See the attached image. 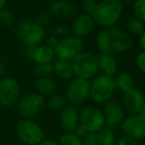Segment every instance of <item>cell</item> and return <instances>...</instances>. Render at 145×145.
<instances>
[{
	"instance_id": "6da1fadb",
	"label": "cell",
	"mask_w": 145,
	"mask_h": 145,
	"mask_svg": "<svg viewBox=\"0 0 145 145\" xmlns=\"http://www.w3.org/2000/svg\"><path fill=\"white\" fill-rule=\"evenodd\" d=\"M96 46L101 54L116 56L132 48L129 34L116 26L103 28L96 37Z\"/></svg>"
},
{
	"instance_id": "7a4b0ae2",
	"label": "cell",
	"mask_w": 145,
	"mask_h": 145,
	"mask_svg": "<svg viewBox=\"0 0 145 145\" xmlns=\"http://www.w3.org/2000/svg\"><path fill=\"white\" fill-rule=\"evenodd\" d=\"M123 13V3L120 0H101L92 13L94 23L103 28L116 26Z\"/></svg>"
},
{
	"instance_id": "3957f363",
	"label": "cell",
	"mask_w": 145,
	"mask_h": 145,
	"mask_svg": "<svg viewBox=\"0 0 145 145\" xmlns=\"http://www.w3.org/2000/svg\"><path fill=\"white\" fill-rule=\"evenodd\" d=\"M16 34L24 47L39 46L46 37L44 27L40 25L36 20H24L20 22L16 29Z\"/></svg>"
},
{
	"instance_id": "277c9868",
	"label": "cell",
	"mask_w": 145,
	"mask_h": 145,
	"mask_svg": "<svg viewBox=\"0 0 145 145\" xmlns=\"http://www.w3.org/2000/svg\"><path fill=\"white\" fill-rule=\"evenodd\" d=\"M116 91L114 77L99 75L90 81V97L97 103H106L111 101Z\"/></svg>"
},
{
	"instance_id": "5b68a950",
	"label": "cell",
	"mask_w": 145,
	"mask_h": 145,
	"mask_svg": "<svg viewBox=\"0 0 145 145\" xmlns=\"http://www.w3.org/2000/svg\"><path fill=\"white\" fill-rule=\"evenodd\" d=\"M71 64L73 73L76 77L90 81L98 75L99 73L98 58L91 52L83 51L71 61Z\"/></svg>"
},
{
	"instance_id": "8992f818",
	"label": "cell",
	"mask_w": 145,
	"mask_h": 145,
	"mask_svg": "<svg viewBox=\"0 0 145 145\" xmlns=\"http://www.w3.org/2000/svg\"><path fill=\"white\" fill-rule=\"evenodd\" d=\"M16 133L25 145H39L46 138L42 126L33 118H22L16 126Z\"/></svg>"
},
{
	"instance_id": "52a82bcc",
	"label": "cell",
	"mask_w": 145,
	"mask_h": 145,
	"mask_svg": "<svg viewBox=\"0 0 145 145\" xmlns=\"http://www.w3.org/2000/svg\"><path fill=\"white\" fill-rule=\"evenodd\" d=\"M46 103L44 97L40 93H30L19 99L16 110L23 118H34L40 112Z\"/></svg>"
},
{
	"instance_id": "ba28073f",
	"label": "cell",
	"mask_w": 145,
	"mask_h": 145,
	"mask_svg": "<svg viewBox=\"0 0 145 145\" xmlns=\"http://www.w3.org/2000/svg\"><path fill=\"white\" fill-rule=\"evenodd\" d=\"M84 51V42L81 38L69 35L61 38L58 45L54 49L56 58L58 60L71 61Z\"/></svg>"
},
{
	"instance_id": "9c48e42d",
	"label": "cell",
	"mask_w": 145,
	"mask_h": 145,
	"mask_svg": "<svg viewBox=\"0 0 145 145\" xmlns=\"http://www.w3.org/2000/svg\"><path fill=\"white\" fill-rule=\"evenodd\" d=\"M64 97L70 105H83L90 97V81L75 77L69 83Z\"/></svg>"
},
{
	"instance_id": "30bf717a",
	"label": "cell",
	"mask_w": 145,
	"mask_h": 145,
	"mask_svg": "<svg viewBox=\"0 0 145 145\" xmlns=\"http://www.w3.org/2000/svg\"><path fill=\"white\" fill-rule=\"evenodd\" d=\"M79 123L88 133H96L105 126L103 110L95 105H86L79 112Z\"/></svg>"
},
{
	"instance_id": "8fae6325",
	"label": "cell",
	"mask_w": 145,
	"mask_h": 145,
	"mask_svg": "<svg viewBox=\"0 0 145 145\" xmlns=\"http://www.w3.org/2000/svg\"><path fill=\"white\" fill-rule=\"evenodd\" d=\"M21 97V87L15 79L3 77L0 79V105L10 109L17 105Z\"/></svg>"
},
{
	"instance_id": "7c38bea8",
	"label": "cell",
	"mask_w": 145,
	"mask_h": 145,
	"mask_svg": "<svg viewBox=\"0 0 145 145\" xmlns=\"http://www.w3.org/2000/svg\"><path fill=\"white\" fill-rule=\"evenodd\" d=\"M120 129L124 136L137 141L145 139V117L141 114H129L120 123Z\"/></svg>"
},
{
	"instance_id": "4fadbf2b",
	"label": "cell",
	"mask_w": 145,
	"mask_h": 145,
	"mask_svg": "<svg viewBox=\"0 0 145 145\" xmlns=\"http://www.w3.org/2000/svg\"><path fill=\"white\" fill-rule=\"evenodd\" d=\"M103 113L105 117V126L111 129H115L116 126L120 125L122 120L125 117L122 105L114 99L104 103Z\"/></svg>"
},
{
	"instance_id": "5bb4252c",
	"label": "cell",
	"mask_w": 145,
	"mask_h": 145,
	"mask_svg": "<svg viewBox=\"0 0 145 145\" xmlns=\"http://www.w3.org/2000/svg\"><path fill=\"white\" fill-rule=\"evenodd\" d=\"M122 107L129 114H137L145 105L144 93L139 89L133 87L130 91L124 93L122 97Z\"/></svg>"
},
{
	"instance_id": "9a60e30c",
	"label": "cell",
	"mask_w": 145,
	"mask_h": 145,
	"mask_svg": "<svg viewBox=\"0 0 145 145\" xmlns=\"http://www.w3.org/2000/svg\"><path fill=\"white\" fill-rule=\"evenodd\" d=\"M50 16L58 20H67L76 13V7L69 0H54L48 6Z\"/></svg>"
},
{
	"instance_id": "2e32d148",
	"label": "cell",
	"mask_w": 145,
	"mask_h": 145,
	"mask_svg": "<svg viewBox=\"0 0 145 145\" xmlns=\"http://www.w3.org/2000/svg\"><path fill=\"white\" fill-rule=\"evenodd\" d=\"M59 124L63 132H74L76 127L79 125V111L76 107L65 105L60 110L59 114Z\"/></svg>"
},
{
	"instance_id": "e0dca14e",
	"label": "cell",
	"mask_w": 145,
	"mask_h": 145,
	"mask_svg": "<svg viewBox=\"0 0 145 145\" xmlns=\"http://www.w3.org/2000/svg\"><path fill=\"white\" fill-rule=\"evenodd\" d=\"M94 26H95V23H94L91 15L83 13L78 15L73 20L71 31L74 36L82 39L92 33Z\"/></svg>"
},
{
	"instance_id": "ac0fdd59",
	"label": "cell",
	"mask_w": 145,
	"mask_h": 145,
	"mask_svg": "<svg viewBox=\"0 0 145 145\" xmlns=\"http://www.w3.org/2000/svg\"><path fill=\"white\" fill-rule=\"evenodd\" d=\"M98 58V68L101 75L107 77H114L116 75L118 69V64L115 56L111 55L100 54L97 56Z\"/></svg>"
},
{
	"instance_id": "d6986e66",
	"label": "cell",
	"mask_w": 145,
	"mask_h": 145,
	"mask_svg": "<svg viewBox=\"0 0 145 145\" xmlns=\"http://www.w3.org/2000/svg\"><path fill=\"white\" fill-rule=\"evenodd\" d=\"M56 59V54L54 50L50 48L48 45H39L35 48L34 54L32 57V61L39 64H46V63H52Z\"/></svg>"
},
{
	"instance_id": "ffe728a7",
	"label": "cell",
	"mask_w": 145,
	"mask_h": 145,
	"mask_svg": "<svg viewBox=\"0 0 145 145\" xmlns=\"http://www.w3.org/2000/svg\"><path fill=\"white\" fill-rule=\"evenodd\" d=\"M54 66V73L60 79L63 81H68L71 79L74 75L72 69V64L69 61H63L56 59L52 62Z\"/></svg>"
},
{
	"instance_id": "44dd1931",
	"label": "cell",
	"mask_w": 145,
	"mask_h": 145,
	"mask_svg": "<svg viewBox=\"0 0 145 145\" xmlns=\"http://www.w3.org/2000/svg\"><path fill=\"white\" fill-rule=\"evenodd\" d=\"M37 93L42 95H52L56 89V85L54 79L48 77H38L35 83Z\"/></svg>"
},
{
	"instance_id": "7402d4cb",
	"label": "cell",
	"mask_w": 145,
	"mask_h": 145,
	"mask_svg": "<svg viewBox=\"0 0 145 145\" xmlns=\"http://www.w3.org/2000/svg\"><path fill=\"white\" fill-rule=\"evenodd\" d=\"M114 79H115L116 89H120V91H123V93H126V91L135 87H134L135 83H134L133 77H132L131 73L127 72H121L118 73Z\"/></svg>"
},
{
	"instance_id": "603a6c76",
	"label": "cell",
	"mask_w": 145,
	"mask_h": 145,
	"mask_svg": "<svg viewBox=\"0 0 145 145\" xmlns=\"http://www.w3.org/2000/svg\"><path fill=\"white\" fill-rule=\"evenodd\" d=\"M96 136L99 145H115L116 143V135L114 129L106 126L96 132Z\"/></svg>"
},
{
	"instance_id": "cb8c5ba5",
	"label": "cell",
	"mask_w": 145,
	"mask_h": 145,
	"mask_svg": "<svg viewBox=\"0 0 145 145\" xmlns=\"http://www.w3.org/2000/svg\"><path fill=\"white\" fill-rule=\"evenodd\" d=\"M126 30L131 35L140 36L145 30V23L136 18L135 16L129 17L126 21Z\"/></svg>"
},
{
	"instance_id": "d4e9b609",
	"label": "cell",
	"mask_w": 145,
	"mask_h": 145,
	"mask_svg": "<svg viewBox=\"0 0 145 145\" xmlns=\"http://www.w3.org/2000/svg\"><path fill=\"white\" fill-rule=\"evenodd\" d=\"M67 103V101L64 95H59V93H54L50 97L48 101V109L52 111H60Z\"/></svg>"
},
{
	"instance_id": "484cf974",
	"label": "cell",
	"mask_w": 145,
	"mask_h": 145,
	"mask_svg": "<svg viewBox=\"0 0 145 145\" xmlns=\"http://www.w3.org/2000/svg\"><path fill=\"white\" fill-rule=\"evenodd\" d=\"M57 141L59 145H83V140L73 132H64Z\"/></svg>"
},
{
	"instance_id": "4316f807",
	"label": "cell",
	"mask_w": 145,
	"mask_h": 145,
	"mask_svg": "<svg viewBox=\"0 0 145 145\" xmlns=\"http://www.w3.org/2000/svg\"><path fill=\"white\" fill-rule=\"evenodd\" d=\"M35 73L38 77H48L54 73V66L52 63H46V64H39L36 66Z\"/></svg>"
},
{
	"instance_id": "83f0119b",
	"label": "cell",
	"mask_w": 145,
	"mask_h": 145,
	"mask_svg": "<svg viewBox=\"0 0 145 145\" xmlns=\"http://www.w3.org/2000/svg\"><path fill=\"white\" fill-rule=\"evenodd\" d=\"M15 22V15L11 10L3 8L0 10V24L5 27L12 26Z\"/></svg>"
},
{
	"instance_id": "f1b7e54d",
	"label": "cell",
	"mask_w": 145,
	"mask_h": 145,
	"mask_svg": "<svg viewBox=\"0 0 145 145\" xmlns=\"http://www.w3.org/2000/svg\"><path fill=\"white\" fill-rule=\"evenodd\" d=\"M133 13L136 18L145 23V0H135L133 1Z\"/></svg>"
},
{
	"instance_id": "f546056e",
	"label": "cell",
	"mask_w": 145,
	"mask_h": 145,
	"mask_svg": "<svg viewBox=\"0 0 145 145\" xmlns=\"http://www.w3.org/2000/svg\"><path fill=\"white\" fill-rule=\"evenodd\" d=\"M97 5V2L95 0H83L82 2V9L85 14L92 15Z\"/></svg>"
},
{
	"instance_id": "4dcf8cb0",
	"label": "cell",
	"mask_w": 145,
	"mask_h": 145,
	"mask_svg": "<svg viewBox=\"0 0 145 145\" xmlns=\"http://www.w3.org/2000/svg\"><path fill=\"white\" fill-rule=\"evenodd\" d=\"M135 66L140 72L145 73V51H141L136 55Z\"/></svg>"
},
{
	"instance_id": "1f68e13d",
	"label": "cell",
	"mask_w": 145,
	"mask_h": 145,
	"mask_svg": "<svg viewBox=\"0 0 145 145\" xmlns=\"http://www.w3.org/2000/svg\"><path fill=\"white\" fill-rule=\"evenodd\" d=\"M54 36L58 37V38H64L66 36L70 35V30L69 28H67L66 26L64 25H57L54 30Z\"/></svg>"
},
{
	"instance_id": "d6a6232c",
	"label": "cell",
	"mask_w": 145,
	"mask_h": 145,
	"mask_svg": "<svg viewBox=\"0 0 145 145\" xmlns=\"http://www.w3.org/2000/svg\"><path fill=\"white\" fill-rule=\"evenodd\" d=\"M50 19H52V16H50V12L48 11H42L38 15V18H37L36 21L38 22L40 25H42V27H44L46 25H48V22L50 21Z\"/></svg>"
},
{
	"instance_id": "836d02e7",
	"label": "cell",
	"mask_w": 145,
	"mask_h": 145,
	"mask_svg": "<svg viewBox=\"0 0 145 145\" xmlns=\"http://www.w3.org/2000/svg\"><path fill=\"white\" fill-rule=\"evenodd\" d=\"M115 145H140V141L133 139V138L127 137V136H122L118 138L116 141Z\"/></svg>"
},
{
	"instance_id": "e575fe53",
	"label": "cell",
	"mask_w": 145,
	"mask_h": 145,
	"mask_svg": "<svg viewBox=\"0 0 145 145\" xmlns=\"http://www.w3.org/2000/svg\"><path fill=\"white\" fill-rule=\"evenodd\" d=\"M82 140L83 145H99L96 133H88Z\"/></svg>"
},
{
	"instance_id": "d590c367",
	"label": "cell",
	"mask_w": 145,
	"mask_h": 145,
	"mask_svg": "<svg viewBox=\"0 0 145 145\" xmlns=\"http://www.w3.org/2000/svg\"><path fill=\"white\" fill-rule=\"evenodd\" d=\"M73 133L75 134V135H77L79 138H81V139H83V138L85 137V136L88 134V132H87V130L85 129L84 127H83L82 125H81L80 123H79V125L76 127V129L74 130V132Z\"/></svg>"
},
{
	"instance_id": "8d00e7d4",
	"label": "cell",
	"mask_w": 145,
	"mask_h": 145,
	"mask_svg": "<svg viewBox=\"0 0 145 145\" xmlns=\"http://www.w3.org/2000/svg\"><path fill=\"white\" fill-rule=\"evenodd\" d=\"M59 41H60V38L52 35V36H50V38L48 39V43H46V45H48V46H50V48H52L54 50V49L56 48V46L58 45Z\"/></svg>"
},
{
	"instance_id": "74e56055",
	"label": "cell",
	"mask_w": 145,
	"mask_h": 145,
	"mask_svg": "<svg viewBox=\"0 0 145 145\" xmlns=\"http://www.w3.org/2000/svg\"><path fill=\"white\" fill-rule=\"evenodd\" d=\"M36 47H32V46H26L25 49H24V54H25V57L30 60H32L33 54H34V51Z\"/></svg>"
},
{
	"instance_id": "f35d334b",
	"label": "cell",
	"mask_w": 145,
	"mask_h": 145,
	"mask_svg": "<svg viewBox=\"0 0 145 145\" xmlns=\"http://www.w3.org/2000/svg\"><path fill=\"white\" fill-rule=\"evenodd\" d=\"M39 145H59L58 141L52 138H44Z\"/></svg>"
},
{
	"instance_id": "ab89813d",
	"label": "cell",
	"mask_w": 145,
	"mask_h": 145,
	"mask_svg": "<svg viewBox=\"0 0 145 145\" xmlns=\"http://www.w3.org/2000/svg\"><path fill=\"white\" fill-rule=\"evenodd\" d=\"M139 46L142 51H145V30L144 32L139 36Z\"/></svg>"
},
{
	"instance_id": "60d3db41",
	"label": "cell",
	"mask_w": 145,
	"mask_h": 145,
	"mask_svg": "<svg viewBox=\"0 0 145 145\" xmlns=\"http://www.w3.org/2000/svg\"><path fill=\"white\" fill-rule=\"evenodd\" d=\"M3 75H4V66L1 61H0V79L3 77Z\"/></svg>"
},
{
	"instance_id": "b9f144b4",
	"label": "cell",
	"mask_w": 145,
	"mask_h": 145,
	"mask_svg": "<svg viewBox=\"0 0 145 145\" xmlns=\"http://www.w3.org/2000/svg\"><path fill=\"white\" fill-rule=\"evenodd\" d=\"M6 4H7V0H0V10L5 8Z\"/></svg>"
},
{
	"instance_id": "7bdbcfd3",
	"label": "cell",
	"mask_w": 145,
	"mask_h": 145,
	"mask_svg": "<svg viewBox=\"0 0 145 145\" xmlns=\"http://www.w3.org/2000/svg\"><path fill=\"white\" fill-rule=\"evenodd\" d=\"M139 114H141L142 116H144V117H145V105H144V107H143V109H142L141 110H140Z\"/></svg>"
},
{
	"instance_id": "ee69618b",
	"label": "cell",
	"mask_w": 145,
	"mask_h": 145,
	"mask_svg": "<svg viewBox=\"0 0 145 145\" xmlns=\"http://www.w3.org/2000/svg\"><path fill=\"white\" fill-rule=\"evenodd\" d=\"M120 1H121L122 3H123V2H133V1H135V0H120Z\"/></svg>"
},
{
	"instance_id": "f6af8a7d",
	"label": "cell",
	"mask_w": 145,
	"mask_h": 145,
	"mask_svg": "<svg viewBox=\"0 0 145 145\" xmlns=\"http://www.w3.org/2000/svg\"><path fill=\"white\" fill-rule=\"evenodd\" d=\"M144 103H145V93H144Z\"/></svg>"
}]
</instances>
